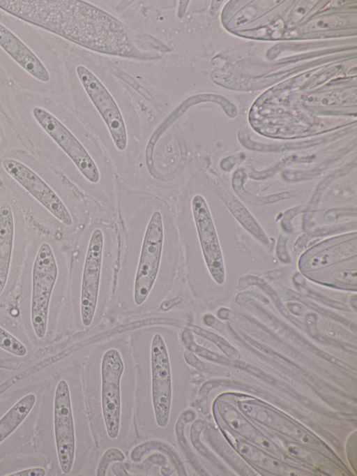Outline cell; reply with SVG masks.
Here are the masks:
<instances>
[{"label":"cell","instance_id":"1","mask_svg":"<svg viewBox=\"0 0 357 476\" xmlns=\"http://www.w3.org/2000/svg\"><path fill=\"white\" fill-rule=\"evenodd\" d=\"M3 8L7 13L31 25L97 52L126 55L130 49L125 25L88 3L8 0Z\"/></svg>","mask_w":357,"mask_h":476},{"label":"cell","instance_id":"2","mask_svg":"<svg viewBox=\"0 0 357 476\" xmlns=\"http://www.w3.org/2000/svg\"><path fill=\"white\" fill-rule=\"evenodd\" d=\"M89 415L101 448L126 447L131 442L135 376L127 371L121 350L105 349L96 370L86 379Z\"/></svg>","mask_w":357,"mask_h":476},{"label":"cell","instance_id":"3","mask_svg":"<svg viewBox=\"0 0 357 476\" xmlns=\"http://www.w3.org/2000/svg\"><path fill=\"white\" fill-rule=\"evenodd\" d=\"M147 370L135 376L136 424L144 435L170 437L184 409L185 379L174 372L163 335L151 337Z\"/></svg>","mask_w":357,"mask_h":476},{"label":"cell","instance_id":"4","mask_svg":"<svg viewBox=\"0 0 357 476\" xmlns=\"http://www.w3.org/2000/svg\"><path fill=\"white\" fill-rule=\"evenodd\" d=\"M0 67L23 91L48 96L60 70L50 43L29 23L0 10Z\"/></svg>","mask_w":357,"mask_h":476},{"label":"cell","instance_id":"5","mask_svg":"<svg viewBox=\"0 0 357 476\" xmlns=\"http://www.w3.org/2000/svg\"><path fill=\"white\" fill-rule=\"evenodd\" d=\"M16 114L36 151L52 163L60 154L89 182L100 180L95 161L67 124L61 108L47 96L20 91L15 96Z\"/></svg>","mask_w":357,"mask_h":476},{"label":"cell","instance_id":"6","mask_svg":"<svg viewBox=\"0 0 357 476\" xmlns=\"http://www.w3.org/2000/svg\"><path fill=\"white\" fill-rule=\"evenodd\" d=\"M0 179L18 204L45 225L73 223L56 177L43 160L22 149L0 157Z\"/></svg>","mask_w":357,"mask_h":476},{"label":"cell","instance_id":"7","mask_svg":"<svg viewBox=\"0 0 357 476\" xmlns=\"http://www.w3.org/2000/svg\"><path fill=\"white\" fill-rule=\"evenodd\" d=\"M22 278L21 305L29 315L35 336L47 331L50 307L60 275L58 250L50 237L36 239L27 252Z\"/></svg>","mask_w":357,"mask_h":476},{"label":"cell","instance_id":"8","mask_svg":"<svg viewBox=\"0 0 357 476\" xmlns=\"http://www.w3.org/2000/svg\"><path fill=\"white\" fill-rule=\"evenodd\" d=\"M26 230L17 202L0 194V301L15 285L26 257Z\"/></svg>","mask_w":357,"mask_h":476},{"label":"cell","instance_id":"9","mask_svg":"<svg viewBox=\"0 0 357 476\" xmlns=\"http://www.w3.org/2000/svg\"><path fill=\"white\" fill-rule=\"evenodd\" d=\"M164 227L161 212L155 211L147 224L134 281L133 298L142 305L149 297L156 280L162 257Z\"/></svg>","mask_w":357,"mask_h":476},{"label":"cell","instance_id":"10","mask_svg":"<svg viewBox=\"0 0 357 476\" xmlns=\"http://www.w3.org/2000/svg\"><path fill=\"white\" fill-rule=\"evenodd\" d=\"M53 417L59 465L62 473L69 474L75 461L76 434L70 388L65 379H61L55 388Z\"/></svg>","mask_w":357,"mask_h":476},{"label":"cell","instance_id":"11","mask_svg":"<svg viewBox=\"0 0 357 476\" xmlns=\"http://www.w3.org/2000/svg\"><path fill=\"white\" fill-rule=\"evenodd\" d=\"M75 74L106 124L116 147L123 151L128 144V134L121 112L100 80L86 66L79 64Z\"/></svg>","mask_w":357,"mask_h":476},{"label":"cell","instance_id":"12","mask_svg":"<svg viewBox=\"0 0 357 476\" xmlns=\"http://www.w3.org/2000/svg\"><path fill=\"white\" fill-rule=\"evenodd\" d=\"M104 248V235L96 228L89 240L83 265L80 290V316L82 325L93 322L98 304Z\"/></svg>","mask_w":357,"mask_h":476},{"label":"cell","instance_id":"13","mask_svg":"<svg viewBox=\"0 0 357 476\" xmlns=\"http://www.w3.org/2000/svg\"><path fill=\"white\" fill-rule=\"evenodd\" d=\"M191 207L206 267L213 280L218 284H222L225 275L223 258L206 201L202 195L197 194L192 199Z\"/></svg>","mask_w":357,"mask_h":476},{"label":"cell","instance_id":"14","mask_svg":"<svg viewBox=\"0 0 357 476\" xmlns=\"http://www.w3.org/2000/svg\"><path fill=\"white\" fill-rule=\"evenodd\" d=\"M36 401V395L28 394L16 402L0 418V443L22 423L33 408Z\"/></svg>","mask_w":357,"mask_h":476},{"label":"cell","instance_id":"15","mask_svg":"<svg viewBox=\"0 0 357 476\" xmlns=\"http://www.w3.org/2000/svg\"><path fill=\"white\" fill-rule=\"evenodd\" d=\"M256 285L264 290L273 300L275 306L278 307L280 313L285 316L288 320L295 324L296 326L301 329H304V325L301 322L297 320L296 318L293 317L290 313L284 308L282 304L279 295L273 289L265 280L261 278L256 277L254 276H244L239 279L238 286L239 288L243 290L245 288Z\"/></svg>","mask_w":357,"mask_h":476},{"label":"cell","instance_id":"16","mask_svg":"<svg viewBox=\"0 0 357 476\" xmlns=\"http://www.w3.org/2000/svg\"><path fill=\"white\" fill-rule=\"evenodd\" d=\"M0 349L17 357L28 353L26 346L16 336L0 325Z\"/></svg>","mask_w":357,"mask_h":476},{"label":"cell","instance_id":"17","mask_svg":"<svg viewBox=\"0 0 357 476\" xmlns=\"http://www.w3.org/2000/svg\"><path fill=\"white\" fill-rule=\"evenodd\" d=\"M294 282L296 286L298 291L302 294L307 296L308 297L313 299L314 300L319 301L322 304L328 305L332 307H335L338 309H342L345 311H349L348 306L338 302L334 300H331L324 295L319 294L318 292L314 291L313 290L309 288L307 286L305 285V281L303 278L299 274H297L293 277Z\"/></svg>","mask_w":357,"mask_h":476},{"label":"cell","instance_id":"18","mask_svg":"<svg viewBox=\"0 0 357 476\" xmlns=\"http://www.w3.org/2000/svg\"><path fill=\"white\" fill-rule=\"evenodd\" d=\"M192 329L199 335L208 339L214 343L229 358L237 360L240 358L241 355L238 351L231 346L226 340L220 336L203 329L199 327L194 326Z\"/></svg>","mask_w":357,"mask_h":476},{"label":"cell","instance_id":"19","mask_svg":"<svg viewBox=\"0 0 357 476\" xmlns=\"http://www.w3.org/2000/svg\"><path fill=\"white\" fill-rule=\"evenodd\" d=\"M126 460L125 454L123 451L116 447H111L105 449L101 456L96 468L97 476L107 475V470L110 464L116 461H124Z\"/></svg>","mask_w":357,"mask_h":476},{"label":"cell","instance_id":"20","mask_svg":"<svg viewBox=\"0 0 357 476\" xmlns=\"http://www.w3.org/2000/svg\"><path fill=\"white\" fill-rule=\"evenodd\" d=\"M307 329L310 334L314 339L324 343L332 344L333 341L321 334L317 328V317L313 313H308L305 317Z\"/></svg>","mask_w":357,"mask_h":476},{"label":"cell","instance_id":"21","mask_svg":"<svg viewBox=\"0 0 357 476\" xmlns=\"http://www.w3.org/2000/svg\"><path fill=\"white\" fill-rule=\"evenodd\" d=\"M333 278L342 281L344 283H350L356 285V271H341L340 272H333Z\"/></svg>","mask_w":357,"mask_h":476},{"label":"cell","instance_id":"22","mask_svg":"<svg viewBox=\"0 0 357 476\" xmlns=\"http://www.w3.org/2000/svg\"><path fill=\"white\" fill-rule=\"evenodd\" d=\"M46 471L44 468H32L21 470L13 473L5 475L6 476H45Z\"/></svg>","mask_w":357,"mask_h":476},{"label":"cell","instance_id":"23","mask_svg":"<svg viewBox=\"0 0 357 476\" xmlns=\"http://www.w3.org/2000/svg\"><path fill=\"white\" fill-rule=\"evenodd\" d=\"M293 270L290 269H275L266 272L263 275V279L267 281L277 280L284 276H289Z\"/></svg>","mask_w":357,"mask_h":476},{"label":"cell","instance_id":"24","mask_svg":"<svg viewBox=\"0 0 357 476\" xmlns=\"http://www.w3.org/2000/svg\"><path fill=\"white\" fill-rule=\"evenodd\" d=\"M10 80L0 67V99L8 98Z\"/></svg>","mask_w":357,"mask_h":476},{"label":"cell","instance_id":"25","mask_svg":"<svg viewBox=\"0 0 357 476\" xmlns=\"http://www.w3.org/2000/svg\"><path fill=\"white\" fill-rule=\"evenodd\" d=\"M9 144V137L4 122L0 116V153L3 152Z\"/></svg>","mask_w":357,"mask_h":476},{"label":"cell","instance_id":"26","mask_svg":"<svg viewBox=\"0 0 357 476\" xmlns=\"http://www.w3.org/2000/svg\"><path fill=\"white\" fill-rule=\"evenodd\" d=\"M204 321L207 325L213 327L220 332H223L225 330L224 325L211 315H206L204 317Z\"/></svg>","mask_w":357,"mask_h":476},{"label":"cell","instance_id":"27","mask_svg":"<svg viewBox=\"0 0 357 476\" xmlns=\"http://www.w3.org/2000/svg\"><path fill=\"white\" fill-rule=\"evenodd\" d=\"M112 471L116 475H130L126 470L125 466L121 463V461H116L112 466Z\"/></svg>","mask_w":357,"mask_h":476},{"label":"cell","instance_id":"28","mask_svg":"<svg viewBox=\"0 0 357 476\" xmlns=\"http://www.w3.org/2000/svg\"><path fill=\"white\" fill-rule=\"evenodd\" d=\"M287 306L292 313L298 315H302L305 311L304 307L298 303L290 302L287 304Z\"/></svg>","mask_w":357,"mask_h":476},{"label":"cell","instance_id":"29","mask_svg":"<svg viewBox=\"0 0 357 476\" xmlns=\"http://www.w3.org/2000/svg\"><path fill=\"white\" fill-rule=\"evenodd\" d=\"M351 305L354 307V310L356 311V297L354 296L353 298H351Z\"/></svg>","mask_w":357,"mask_h":476}]
</instances>
